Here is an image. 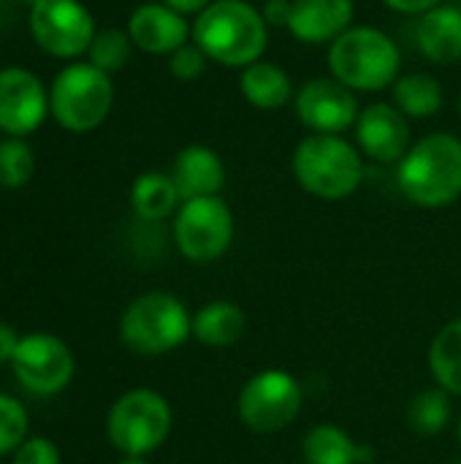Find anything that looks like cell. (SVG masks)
<instances>
[{"label": "cell", "mask_w": 461, "mask_h": 464, "mask_svg": "<svg viewBox=\"0 0 461 464\" xmlns=\"http://www.w3.org/2000/svg\"><path fill=\"white\" fill-rule=\"evenodd\" d=\"M454 464H461V462H454Z\"/></svg>", "instance_id": "74e56055"}, {"label": "cell", "mask_w": 461, "mask_h": 464, "mask_svg": "<svg viewBox=\"0 0 461 464\" xmlns=\"http://www.w3.org/2000/svg\"><path fill=\"white\" fill-rule=\"evenodd\" d=\"M454 416V405H451V394L437 389H427L421 394H416L408 405V424L413 432L418 435H437L451 424Z\"/></svg>", "instance_id": "d4e9b609"}, {"label": "cell", "mask_w": 461, "mask_h": 464, "mask_svg": "<svg viewBox=\"0 0 461 464\" xmlns=\"http://www.w3.org/2000/svg\"><path fill=\"white\" fill-rule=\"evenodd\" d=\"M27 27L46 54L60 60L82 57L95 38V19L79 0H30Z\"/></svg>", "instance_id": "9c48e42d"}, {"label": "cell", "mask_w": 461, "mask_h": 464, "mask_svg": "<svg viewBox=\"0 0 461 464\" xmlns=\"http://www.w3.org/2000/svg\"><path fill=\"white\" fill-rule=\"evenodd\" d=\"M179 253L193 264L217 261L234 239V215L220 196L182 201L174 218Z\"/></svg>", "instance_id": "30bf717a"}, {"label": "cell", "mask_w": 461, "mask_h": 464, "mask_svg": "<svg viewBox=\"0 0 461 464\" xmlns=\"http://www.w3.org/2000/svg\"><path fill=\"white\" fill-rule=\"evenodd\" d=\"M14 375L33 397H54L73 381L76 359L71 348L49 332H33L19 340L14 353Z\"/></svg>", "instance_id": "8fae6325"}, {"label": "cell", "mask_w": 461, "mask_h": 464, "mask_svg": "<svg viewBox=\"0 0 461 464\" xmlns=\"http://www.w3.org/2000/svg\"><path fill=\"white\" fill-rule=\"evenodd\" d=\"M269 27H288L291 19V0H266L261 8Z\"/></svg>", "instance_id": "1f68e13d"}, {"label": "cell", "mask_w": 461, "mask_h": 464, "mask_svg": "<svg viewBox=\"0 0 461 464\" xmlns=\"http://www.w3.org/2000/svg\"><path fill=\"white\" fill-rule=\"evenodd\" d=\"M166 5H171L174 11H179V14H185V16H198L209 3H215V0H163Z\"/></svg>", "instance_id": "836d02e7"}, {"label": "cell", "mask_w": 461, "mask_h": 464, "mask_svg": "<svg viewBox=\"0 0 461 464\" xmlns=\"http://www.w3.org/2000/svg\"><path fill=\"white\" fill-rule=\"evenodd\" d=\"M193 44L226 68H247L264 60L269 24L247 0H215L193 22Z\"/></svg>", "instance_id": "6da1fadb"}, {"label": "cell", "mask_w": 461, "mask_h": 464, "mask_svg": "<svg viewBox=\"0 0 461 464\" xmlns=\"http://www.w3.org/2000/svg\"><path fill=\"white\" fill-rule=\"evenodd\" d=\"M459 114H461V98H459Z\"/></svg>", "instance_id": "8d00e7d4"}, {"label": "cell", "mask_w": 461, "mask_h": 464, "mask_svg": "<svg viewBox=\"0 0 461 464\" xmlns=\"http://www.w3.org/2000/svg\"><path fill=\"white\" fill-rule=\"evenodd\" d=\"M304 459L307 464H361V446L334 424H321L304 438Z\"/></svg>", "instance_id": "cb8c5ba5"}, {"label": "cell", "mask_w": 461, "mask_h": 464, "mask_svg": "<svg viewBox=\"0 0 461 464\" xmlns=\"http://www.w3.org/2000/svg\"><path fill=\"white\" fill-rule=\"evenodd\" d=\"M182 198L179 190L171 179V174L163 171H144L141 177H136L133 188H130V207L136 212L139 220L144 223H160L168 215H174L179 209Z\"/></svg>", "instance_id": "44dd1931"}, {"label": "cell", "mask_w": 461, "mask_h": 464, "mask_svg": "<svg viewBox=\"0 0 461 464\" xmlns=\"http://www.w3.org/2000/svg\"><path fill=\"white\" fill-rule=\"evenodd\" d=\"M114 106L111 76L92 63H68L49 87V111L68 133H90Z\"/></svg>", "instance_id": "8992f818"}, {"label": "cell", "mask_w": 461, "mask_h": 464, "mask_svg": "<svg viewBox=\"0 0 461 464\" xmlns=\"http://www.w3.org/2000/svg\"><path fill=\"white\" fill-rule=\"evenodd\" d=\"M456 435H459V443H461V416H459V430H456Z\"/></svg>", "instance_id": "d590c367"}, {"label": "cell", "mask_w": 461, "mask_h": 464, "mask_svg": "<svg viewBox=\"0 0 461 464\" xmlns=\"http://www.w3.org/2000/svg\"><path fill=\"white\" fill-rule=\"evenodd\" d=\"M293 109L304 128L326 136H342L359 120L356 92L340 84L334 76L304 82L293 95Z\"/></svg>", "instance_id": "7c38bea8"}, {"label": "cell", "mask_w": 461, "mask_h": 464, "mask_svg": "<svg viewBox=\"0 0 461 464\" xmlns=\"http://www.w3.org/2000/svg\"><path fill=\"white\" fill-rule=\"evenodd\" d=\"M402 54L389 33L353 24L329 46L331 76L353 92H380L399 79Z\"/></svg>", "instance_id": "3957f363"}, {"label": "cell", "mask_w": 461, "mask_h": 464, "mask_svg": "<svg viewBox=\"0 0 461 464\" xmlns=\"http://www.w3.org/2000/svg\"><path fill=\"white\" fill-rule=\"evenodd\" d=\"M383 5H389L397 14H408V16H424L427 11L443 5V0H380Z\"/></svg>", "instance_id": "4dcf8cb0"}, {"label": "cell", "mask_w": 461, "mask_h": 464, "mask_svg": "<svg viewBox=\"0 0 461 464\" xmlns=\"http://www.w3.org/2000/svg\"><path fill=\"white\" fill-rule=\"evenodd\" d=\"M35 174V155L24 139L5 136L0 141V188L19 190Z\"/></svg>", "instance_id": "484cf974"}, {"label": "cell", "mask_w": 461, "mask_h": 464, "mask_svg": "<svg viewBox=\"0 0 461 464\" xmlns=\"http://www.w3.org/2000/svg\"><path fill=\"white\" fill-rule=\"evenodd\" d=\"M206 65H209V57L193 41H187L174 54H168V71L179 82H196L198 76L206 73Z\"/></svg>", "instance_id": "f1b7e54d"}, {"label": "cell", "mask_w": 461, "mask_h": 464, "mask_svg": "<svg viewBox=\"0 0 461 464\" xmlns=\"http://www.w3.org/2000/svg\"><path fill=\"white\" fill-rule=\"evenodd\" d=\"M304 405L302 383L285 370L255 372L239 392L236 413L242 424L258 435H274L291 427Z\"/></svg>", "instance_id": "ba28073f"}, {"label": "cell", "mask_w": 461, "mask_h": 464, "mask_svg": "<svg viewBox=\"0 0 461 464\" xmlns=\"http://www.w3.org/2000/svg\"><path fill=\"white\" fill-rule=\"evenodd\" d=\"M353 0H291L288 33L310 46H331L345 30L353 27Z\"/></svg>", "instance_id": "2e32d148"}, {"label": "cell", "mask_w": 461, "mask_h": 464, "mask_svg": "<svg viewBox=\"0 0 461 464\" xmlns=\"http://www.w3.org/2000/svg\"><path fill=\"white\" fill-rule=\"evenodd\" d=\"M394 106L408 117V120H427L435 117L443 103H446V92L443 84L427 73V71H413L399 76L394 84Z\"/></svg>", "instance_id": "7402d4cb"}, {"label": "cell", "mask_w": 461, "mask_h": 464, "mask_svg": "<svg viewBox=\"0 0 461 464\" xmlns=\"http://www.w3.org/2000/svg\"><path fill=\"white\" fill-rule=\"evenodd\" d=\"M174 413L163 394L152 389L125 392L106 416L109 443L122 457H149L171 435Z\"/></svg>", "instance_id": "52a82bcc"}, {"label": "cell", "mask_w": 461, "mask_h": 464, "mask_svg": "<svg viewBox=\"0 0 461 464\" xmlns=\"http://www.w3.org/2000/svg\"><path fill=\"white\" fill-rule=\"evenodd\" d=\"M130 52H133V41H130L128 30L106 27V30L95 33V38L87 49V57H90L87 63H92L95 68H101L111 76L128 65Z\"/></svg>", "instance_id": "4316f807"}, {"label": "cell", "mask_w": 461, "mask_h": 464, "mask_svg": "<svg viewBox=\"0 0 461 464\" xmlns=\"http://www.w3.org/2000/svg\"><path fill=\"white\" fill-rule=\"evenodd\" d=\"M429 372L451 397H461V318L446 324L429 345Z\"/></svg>", "instance_id": "603a6c76"}, {"label": "cell", "mask_w": 461, "mask_h": 464, "mask_svg": "<svg viewBox=\"0 0 461 464\" xmlns=\"http://www.w3.org/2000/svg\"><path fill=\"white\" fill-rule=\"evenodd\" d=\"M416 44L421 54L437 65H454L461 60V8L459 5H437L418 16L416 22Z\"/></svg>", "instance_id": "ac0fdd59"}, {"label": "cell", "mask_w": 461, "mask_h": 464, "mask_svg": "<svg viewBox=\"0 0 461 464\" xmlns=\"http://www.w3.org/2000/svg\"><path fill=\"white\" fill-rule=\"evenodd\" d=\"M128 35L136 49L147 54H174L193 41V24L185 14L160 3H141L128 19Z\"/></svg>", "instance_id": "9a60e30c"}, {"label": "cell", "mask_w": 461, "mask_h": 464, "mask_svg": "<svg viewBox=\"0 0 461 464\" xmlns=\"http://www.w3.org/2000/svg\"><path fill=\"white\" fill-rule=\"evenodd\" d=\"M353 130L356 147L375 163H399L413 147L410 122L394 103H372L361 109Z\"/></svg>", "instance_id": "5bb4252c"}, {"label": "cell", "mask_w": 461, "mask_h": 464, "mask_svg": "<svg viewBox=\"0 0 461 464\" xmlns=\"http://www.w3.org/2000/svg\"><path fill=\"white\" fill-rule=\"evenodd\" d=\"M120 464H149V462H147V457H122V462Z\"/></svg>", "instance_id": "e575fe53"}, {"label": "cell", "mask_w": 461, "mask_h": 464, "mask_svg": "<svg viewBox=\"0 0 461 464\" xmlns=\"http://www.w3.org/2000/svg\"><path fill=\"white\" fill-rule=\"evenodd\" d=\"M14 464H60V451L49 438L35 435L14 451Z\"/></svg>", "instance_id": "f546056e"}, {"label": "cell", "mask_w": 461, "mask_h": 464, "mask_svg": "<svg viewBox=\"0 0 461 464\" xmlns=\"http://www.w3.org/2000/svg\"><path fill=\"white\" fill-rule=\"evenodd\" d=\"M49 111V90L19 65L0 68V133L24 139L35 133Z\"/></svg>", "instance_id": "4fadbf2b"}, {"label": "cell", "mask_w": 461, "mask_h": 464, "mask_svg": "<svg viewBox=\"0 0 461 464\" xmlns=\"http://www.w3.org/2000/svg\"><path fill=\"white\" fill-rule=\"evenodd\" d=\"M193 337V315L187 307L166 294L147 291L136 296L120 318V340L136 356H163Z\"/></svg>", "instance_id": "5b68a950"}, {"label": "cell", "mask_w": 461, "mask_h": 464, "mask_svg": "<svg viewBox=\"0 0 461 464\" xmlns=\"http://www.w3.org/2000/svg\"><path fill=\"white\" fill-rule=\"evenodd\" d=\"M30 419L19 400L0 394V457L14 454L30 435Z\"/></svg>", "instance_id": "83f0119b"}, {"label": "cell", "mask_w": 461, "mask_h": 464, "mask_svg": "<svg viewBox=\"0 0 461 464\" xmlns=\"http://www.w3.org/2000/svg\"><path fill=\"white\" fill-rule=\"evenodd\" d=\"M19 334H16V329L14 326H8V324H0V364H11L14 362V353H16V348H19Z\"/></svg>", "instance_id": "d6a6232c"}, {"label": "cell", "mask_w": 461, "mask_h": 464, "mask_svg": "<svg viewBox=\"0 0 461 464\" xmlns=\"http://www.w3.org/2000/svg\"><path fill=\"white\" fill-rule=\"evenodd\" d=\"M293 177L315 198L342 201L361 188L364 155L345 136L310 133L293 150Z\"/></svg>", "instance_id": "277c9868"}, {"label": "cell", "mask_w": 461, "mask_h": 464, "mask_svg": "<svg viewBox=\"0 0 461 464\" xmlns=\"http://www.w3.org/2000/svg\"><path fill=\"white\" fill-rule=\"evenodd\" d=\"M171 179L182 201L217 196L226 185V163L206 144H187L171 166Z\"/></svg>", "instance_id": "e0dca14e"}, {"label": "cell", "mask_w": 461, "mask_h": 464, "mask_svg": "<svg viewBox=\"0 0 461 464\" xmlns=\"http://www.w3.org/2000/svg\"><path fill=\"white\" fill-rule=\"evenodd\" d=\"M245 329H247L245 310L226 299L209 302L193 315V337L209 348H228L239 343L245 337Z\"/></svg>", "instance_id": "ffe728a7"}, {"label": "cell", "mask_w": 461, "mask_h": 464, "mask_svg": "<svg viewBox=\"0 0 461 464\" xmlns=\"http://www.w3.org/2000/svg\"><path fill=\"white\" fill-rule=\"evenodd\" d=\"M399 193L421 209L451 207L461 196V139L429 133L397 163Z\"/></svg>", "instance_id": "7a4b0ae2"}, {"label": "cell", "mask_w": 461, "mask_h": 464, "mask_svg": "<svg viewBox=\"0 0 461 464\" xmlns=\"http://www.w3.org/2000/svg\"><path fill=\"white\" fill-rule=\"evenodd\" d=\"M239 92L245 95V101L250 106H255L261 111H277L293 98V82L285 73V68H280L277 63L258 60V63L242 68Z\"/></svg>", "instance_id": "d6986e66"}]
</instances>
